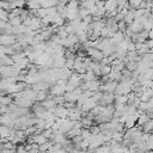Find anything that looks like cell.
I'll list each match as a JSON object with an SVG mask.
<instances>
[{"label":"cell","mask_w":153,"mask_h":153,"mask_svg":"<svg viewBox=\"0 0 153 153\" xmlns=\"http://www.w3.org/2000/svg\"><path fill=\"white\" fill-rule=\"evenodd\" d=\"M137 115L135 114V115H128L127 116V120L124 121V128L126 129H130V128H133V127H135V124H136V122H137Z\"/></svg>","instance_id":"7"},{"label":"cell","mask_w":153,"mask_h":153,"mask_svg":"<svg viewBox=\"0 0 153 153\" xmlns=\"http://www.w3.org/2000/svg\"><path fill=\"white\" fill-rule=\"evenodd\" d=\"M149 117H151V118H153V112H152V114L149 115Z\"/></svg>","instance_id":"28"},{"label":"cell","mask_w":153,"mask_h":153,"mask_svg":"<svg viewBox=\"0 0 153 153\" xmlns=\"http://www.w3.org/2000/svg\"><path fill=\"white\" fill-rule=\"evenodd\" d=\"M143 75H145V78L146 79H148V80H153V67H149L145 73H142Z\"/></svg>","instance_id":"23"},{"label":"cell","mask_w":153,"mask_h":153,"mask_svg":"<svg viewBox=\"0 0 153 153\" xmlns=\"http://www.w3.org/2000/svg\"><path fill=\"white\" fill-rule=\"evenodd\" d=\"M112 67L111 65H108V66H100V73L102 75H109V73L111 72Z\"/></svg>","instance_id":"21"},{"label":"cell","mask_w":153,"mask_h":153,"mask_svg":"<svg viewBox=\"0 0 153 153\" xmlns=\"http://www.w3.org/2000/svg\"><path fill=\"white\" fill-rule=\"evenodd\" d=\"M8 23H10V25H11L12 27H17V26H19V25L23 24V20H22L20 17H16V18H13V19H10Z\"/></svg>","instance_id":"17"},{"label":"cell","mask_w":153,"mask_h":153,"mask_svg":"<svg viewBox=\"0 0 153 153\" xmlns=\"http://www.w3.org/2000/svg\"><path fill=\"white\" fill-rule=\"evenodd\" d=\"M147 146H148V149L149 151H153V134H151L149 140L147 141Z\"/></svg>","instance_id":"26"},{"label":"cell","mask_w":153,"mask_h":153,"mask_svg":"<svg viewBox=\"0 0 153 153\" xmlns=\"http://www.w3.org/2000/svg\"><path fill=\"white\" fill-rule=\"evenodd\" d=\"M90 14V12H88V10L87 8H85V7H81V6H79V11H78V16H79V18L82 20L84 18H86L87 16Z\"/></svg>","instance_id":"16"},{"label":"cell","mask_w":153,"mask_h":153,"mask_svg":"<svg viewBox=\"0 0 153 153\" xmlns=\"http://www.w3.org/2000/svg\"><path fill=\"white\" fill-rule=\"evenodd\" d=\"M148 38H149V39H153V27L148 31Z\"/></svg>","instance_id":"27"},{"label":"cell","mask_w":153,"mask_h":153,"mask_svg":"<svg viewBox=\"0 0 153 153\" xmlns=\"http://www.w3.org/2000/svg\"><path fill=\"white\" fill-rule=\"evenodd\" d=\"M48 92L47 90H43V91H36V100L35 102H44L47 98H48Z\"/></svg>","instance_id":"10"},{"label":"cell","mask_w":153,"mask_h":153,"mask_svg":"<svg viewBox=\"0 0 153 153\" xmlns=\"http://www.w3.org/2000/svg\"><path fill=\"white\" fill-rule=\"evenodd\" d=\"M53 143H54V142H51V141H47L45 143H43V145H41V146L38 147V151L42 152V153H47L48 149L53 146Z\"/></svg>","instance_id":"19"},{"label":"cell","mask_w":153,"mask_h":153,"mask_svg":"<svg viewBox=\"0 0 153 153\" xmlns=\"http://www.w3.org/2000/svg\"><path fill=\"white\" fill-rule=\"evenodd\" d=\"M148 153H153V151H149V152H148Z\"/></svg>","instance_id":"29"},{"label":"cell","mask_w":153,"mask_h":153,"mask_svg":"<svg viewBox=\"0 0 153 153\" xmlns=\"http://www.w3.org/2000/svg\"><path fill=\"white\" fill-rule=\"evenodd\" d=\"M137 68V62L136 61H127L126 62V69L130 71V72H135Z\"/></svg>","instance_id":"15"},{"label":"cell","mask_w":153,"mask_h":153,"mask_svg":"<svg viewBox=\"0 0 153 153\" xmlns=\"http://www.w3.org/2000/svg\"><path fill=\"white\" fill-rule=\"evenodd\" d=\"M142 0H128V7L129 10H137L140 8Z\"/></svg>","instance_id":"14"},{"label":"cell","mask_w":153,"mask_h":153,"mask_svg":"<svg viewBox=\"0 0 153 153\" xmlns=\"http://www.w3.org/2000/svg\"><path fill=\"white\" fill-rule=\"evenodd\" d=\"M117 26H118V31H121V32H126V30H127V27H128V25L126 24V22L124 20H120V22H117Z\"/></svg>","instance_id":"22"},{"label":"cell","mask_w":153,"mask_h":153,"mask_svg":"<svg viewBox=\"0 0 153 153\" xmlns=\"http://www.w3.org/2000/svg\"><path fill=\"white\" fill-rule=\"evenodd\" d=\"M115 93H109V92H103L102 98L98 102V105H109V104H114L115 103Z\"/></svg>","instance_id":"2"},{"label":"cell","mask_w":153,"mask_h":153,"mask_svg":"<svg viewBox=\"0 0 153 153\" xmlns=\"http://www.w3.org/2000/svg\"><path fill=\"white\" fill-rule=\"evenodd\" d=\"M86 55L92 60V61H96V62H100L103 59H104V54L102 50L97 49V48H88L86 50Z\"/></svg>","instance_id":"1"},{"label":"cell","mask_w":153,"mask_h":153,"mask_svg":"<svg viewBox=\"0 0 153 153\" xmlns=\"http://www.w3.org/2000/svg\"><path fill=\"white\" fill-rule=\"evenodd\" d=\"M26 6H27L29 11H37V10H39L42 7L39 1H37V0H27L26 1Z\"/></svg>","instance_id":"8"},{"label":"cell","mask_w":153,"mask_h":153,"mask_svg":"<svg viewBox=\"0 0 153 153\" xmlns=\"http://www.w3.org/2000/svg\"><path fill=\"white\" fill-rule=\"evenodd\" d=\"M80 122H81V124H82V128H90V127L93 126V123H94V121H93L92 118L87 117V116H82L81 120H80Z\"/></svg>","instance_id":"12"},{"label":"cell","mask_w":153,"mask_h":153,"mask_svg":"<svg viewBox=\"0 0 153 153\" xmlns=\"http://www.w3.org/2000/svg\"><path fill=\"white\" fill-rule=\"evenodd\" d=\"M143 133H153V118H149L142 127Z\"/></svg>","instance_id":"13"},{"label":"cell","mask_w":153,"mask_h":153,"mask_svg":"<svg viewBox=\"0 0 153 153\" xmlns=\"http://www.w3.org/2000/svg\"><path fill=\"white\" fill-rule=\"evenodd\" d=\"M142 25H143V30L145 31H149L153 27V18H148Z\"/></svg>","instance_id":"20"},{"label":"cell","mask_w":153,"mask_h":153,"mask_svg":"<svg viewBox=\"0 0 153 153\" xmlns=\"http://www.w3.org/2000/svg\"><path fill=\"white\" fill-rule=\"evenodd\" d=\"M117 81H108V82H105V84H103V85H100L99 86V91H102V92H109V93H115V91H116V87H117Z\"/></svg>","instance_id":"3"},{"label":"cell","mask_w":153,"mask_h":153,"mask_svg":"<svg viewBox=\"0 0 153 153\" xmlns=\"http://www.w3.org/2000/svg\"><path fill=\"white\" fill-rule=\"evenodd\" d=\"M127 96H122V94H116L115 96V103L114 104H127Z\"/></svg>","instance_id":"18"},{"label":"cell","mask_w":153,"mask_h":153,"mask_svg":"<svg viewBox=\"0 0 153 153\" xmlns=\"http://www.w3.org/2000/svg\"><path fill=\"white\" fill-rule=\"evenodd\" d=\"M16 152H17V153H27V149L25 148V146L20 145V146H18V147L16 148Z\"/></svg>","instance_id":"25"},{"label":"cell","mask_w":153,"mask_h":153,"mask_svg":"<svg viewBox=\"0 0 153 153\" xmlns=\"http://www.w3.org/2000/svg\"><path fill=\"white\" fill-rule=\"evenodd\" d=\"M16 42H17V38L13 35H0V44L1 45H12Z\"/></svg>","instance_id":"5"},{"label":"cell","mask_w":153,"mask_h":153,"mask_svg":"<svg viewBox=\"0 0 153 153\" xmlns=\"http://www.w3.org/2000/svg\"><path fill=\"white\" fill-rule=\"evenodd\" d=\"M66 93V90H65V86L60 85V84H55L51 86L50 88V94L53 97H56V96H63Z\"/></svg>","instance_id":"6"},{"label":"cell","mask_w":153,"mask_h":153,"mask_svg":"<svg viewBox=\"0 0 153 153\" xmlns=\"http://www.w3.org/2000/svg\"><path fill=\"white\" fill-rule=\"evenodd\" d=\"M57 118H67L68 117V114H69V110L65 106V105H57L53 112Z\"/></svg>","instance_id":"4"},{"label":"cell","mask_w":153,"mask_h":153,"mask_svg":"<svg viewBox=\"0 0 153 153\" xmlns=\"http://www.w3.org/2000/svg\"><path fill=\"white\" fill-rule=\"evenodd\" d=\"M13 97L10 96H0V105H5V106H10L13 103Z\"/></svg>","instance_id":"9"},{"label":"cell","mask_w":153,"mask_h":153,"mask_svg":"<svg viewBox=\"0 0 153 153\" xmlns=\"http://www.w3.org/2000/svg\"><path fill=\"white\" fill-rule=\"evenodd\" d=\"M88 130H90V133L91 134H93V135H97V134H99L102 130H100V128H99V126H91L90 128H88Z\"/></svg>","instance_id":"24"},{"label":"cell","mask_w":153,"mask_h":153,"mask_svg":"<svg viewBox=\"0 0 153 153\" xmlns=\"http://www.w3.org/2000/svg\"><path fill=\"white\" fill-rule=\"evenodd\" d=\"M151 117H149V115L148 114H146V112H142L139 117H137V122H136V124H139V127H142L148 120H149Z\"/></svg>","instance_id":"11"}]
</instances>
